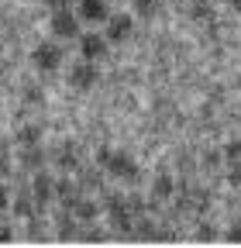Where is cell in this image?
<instances>
[{
	"label": "cell",
	"mask_w": 241,
	"mask_h": 248,
	"mask_svg": "<svg viewBox=\"0 0 241 248\" xmlns=\"http://www.w3.org/2000/svg\"><path fill=\"white\" fill-rule=\"evenodd\" d=\"M135 11H138L141 17H148V14L155 11V0H135Z\"/></svg>",
	"instance_id": "30bf717a"
},
{
	"label": "cell",
	"mask_w": 241,
	"mask_h": 248,
	"mask_svg": "<svg viewBox=\"0 0 241 248\" xmlns=\"http://www.w3.org/2000/svg\"><path fill=\"white\" fill-rule=\"evenodd\" d=\"M4 210H7V190L0 186V214H4Z\"/></svg>",
	"instance_id": "7c38bea8"
},
{
	"label": "cell",
	"mask_w": 241,
	"mask_h": 248,
	"mask_svg": "<svg viewBox=\"0 0 241 248\" xmlns=\"http://www.w3.org/2000/svg\"><path fill=\"white\" fill-rule=\"evenodd\" d=\"M4 241H11V228H0V245Z\"/></svg>",
	"instance_id": "4fadbf2b"
},
{
	"label": "cell",
	"mask_w": 241,
	"mask_h": 248,
	"mask_svg": "<svg viewBox=\"0 0 241 248\" xmlns=\"http://www.w3.org/2000/svg\"><path fill=\"white\" fill-rule=\"evenodd\" d=\"M79 17L97 24V21H107L110 11H107V0H79Z\"/></svg>",
	"instance_id": "277c9868"
},
{
	"label": "cell",
	"mask_w": 241,
	"mask_h": 248,
	"mask_svg": "<svg viewBox=\"0 0 241 248\" xmlns=\"http://www.w3.org/2000/svg\"><path fill=\"white\" fill-rule=\"evenodd\" d=\"M79 14H69V11H62L59 7L55 11V17H52V31H55V38H79Z\"/></svg>",
	"instance_id": "6da1fadb"
},
{
	"label": "cell",
	"mask_w": 241,
	"mask_h": 248,
	"mask_svg": "<svg viewBox=\"0 0 241 248\" xmlns=\"http://www.w3.org/2000/svg\"><path fill=\"white\" fill-rule=\"evenodd\" d=\"M59 62H62V48H59V45L45 42V45L35 48V66H38L42 73H55V69H59Z\"/></svg>",
	"instance_id": "3957f363"
},
{
	"label": "cell",
	"mask_w": 241,
	"mask_h": 248,
	"mask_svg": "<svg viewBox=\"0 0 241 248\" xmlns=\"http://www.w3.org/2000/svg\"><path fill=\"white\" fill-rule=\"evenodd\" d=\"M97 79H100V73H97L93 62H83V66H76V69H73V76H69V83H73L76 90H90Z\"/></svg>",
	"instance_id": "5b68a950"
},
{
	"label": "cell",
	"mask_w": 241,
	"mask_h": 248,
	"mask_svg": "<svg viewBox=\"0 0 241 248\" xmlns=\"http://www.w3.org/2000/svg\"><path fill=\"white\" fill-rule=\"evenodd\" d=\"M169 190H172V186H169V179H159V186H155V193H159V197H169Z\"/></svg>",
	"instance_id": "8fae6325"
},
{
	"label": "cell",
	"mask_w": 241,
	"mask_h": 248,
	"mask_svg": "<svg viewBox=\"0 0 241 248\" xmlns=\"http://www.w3.org/2000/svg\"><path fill=\"white\" fill-rule=\"evenodd\" d=\"M48 200H52V179H48V176H38V179H35V203L45 207Z\"/></svg>",
	"instance_id": "ba28073f"
},
{
	"label": "cell",
	"mask_w": 241,
	"mask_h": 248,
	"mask_svg": "<svg viewBox=\"0 0 241 248\" xmlns=\"http://www.w3.org/2000/svg\"><path fill=\"white\" fill-rule=\"evenodd\" d=\"M227 4H231V7H234V11L241 14V0H227Z\"/></svg>",
	"instance_id": "9a60e30c"
},
{
	"label": "cell",
	"mask_w": 241,
	"mask_h": 248,
	"mask_svg": "<svg viewBox=\"0 0 241 248\" xmlns=\"http://www.w3.org/2000/svg\"><path fill=\"white\" fill-rule=\"evenodd\" d=\"M73 210H76V217H83V221H93V214H97L93 203H76Z\"/></svg>",
	"instance_id": "9c48e42d"
},
{
	"label": "cell",
	"mask_w": 241,
	"mask_h": 248,
	"mask_svg": "<svg viewBox=\"0 0 241 248\" xmlns=\"http://www.w3.org/2000/svg\"><path fill=\"white\" fill-rule=\"evenodd\" d=\"M135 31V17L128 14H110L107 17V42H128Z\"/></svg>",
	"instance_id": "7a4b0ae2"
},
{
	"label": "cell",
	"mask_w": 241,
	"mask_h": 248,
	"mask_svg": "<svg viewBox=\"0 0 241 248\" xmlns=\"http://www.w3.org/2000/svg\"><path fill=\"white\" fill-rule=\"evenodd\" d=\"M79 52L93 62V59H100V55L107 52V38H100V35H83V38H79Z\"/></svg>",
	"instance_id": "8992f818"
},
{
	"label": "cell",
	"mask_w": 241,
	"mask_h": 248,
	"mask_svg": "<svg viewBox=\"0 0 241 248\" xmlns=\"http://www.w3.org/2000/svg\"><path fill=\"white\" fill-rule=\"evenodd\" d=\"M104 166L117 176H135V166L124 159V155H117V152H104Z\"/></svg>",
	"instance_id": "52a82bcc"
},
{
	"label": "cell",
	"mask_w": 241,
	"mask_h": 248,
	"mask_svg": "<svg viewBox=\"0 0 241 248\" xmlns=\"http://www.w3.org/2000/svg\"><path fill=\"white\" fill-rule=\"evenodd\" d=\"M45 4H48V7H66L69 0H45Z\"/></svg>",
	"instance_id": "5bb4252c"
}]
</instances>
